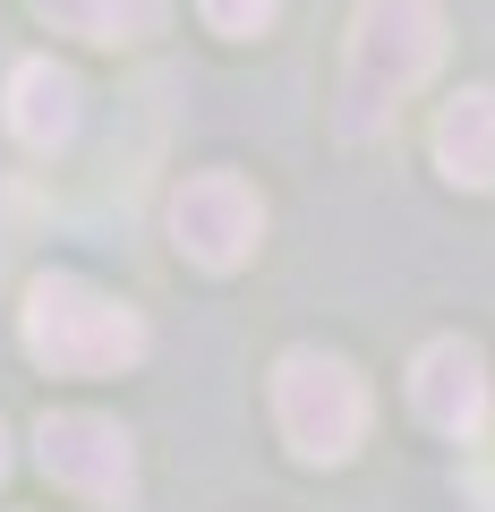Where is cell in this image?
<instances>
[{"label": "cell", "mask_w": 495, "mask_h": 512, "mask_svg": "<svg viewBox=\"0 0 495 512\" xmlns=\"http://www.w3.org/2000/svg\"><path fill=\"white\" fill-rule=\"evenodd\" d=\"M410 410H419L436 436H461L470 444L478 427H487V359H478V342H427L419 359H410Z\"/></svg>", "instance_id": "obj_6"}, {"label": "cell", "mask_w": 495, "mask_h": 512, "mask_svg": "<svg viewBox=\"0 0 495 512\" xmlns=\"http://www.w3.org/2000/svg\"><path fill=\"white\" fill-rule=\"evenodd\" d=\"M0 487H9V427H0Z\"/></svg>", "instance_id": "obj_11"}, {"label": "cell", "mask_w": 495, "mask_h": 512, "mask_svg": "<svg viewBox=\"0 0 495 512\" xmlns=\"http://www.w3.org/2000/svg\"><path fill=\"white\" fill-rule=\"evenodd\" d=\"M197 9H205V26H214V35L257 43L265 26H274V9H282V0H197Z\"/></svg>", "instance_id": "obj_10"}, {"label": "cell", "mask_w": 495, "mask_h": 512, "mask_svg": "<svg viewBox=\"0 0 495 512\" xmlns=\"http://www.w3.org/2000/svg\"><path fill=\"white\" fill-rule=\"evenodd\" d=\"M444 60V0H359L342 43V94H333V128L342 137H385L393 111L436 77Z\"/></svg>", "instance_id": "obj_1"}, {"label": "cell", "mask_w": 495, "mask_h": 512, "mask_svg": "<svg viewBox=\"0 0 495 512\" xmlns=\"http://www.w3.org/2000/svg\"><path fill=\"white\" fill-rule=\"evenodd\" d=\"M35 18L52 35H77V43H137L163 26L154 0H35Z\"/></svg>", "instance_id": "obj_9"}, {"label": "cell", "mask_w": 495, "mask_h": 512, "mask_svg": "<svg viewBox=\"0 0 495 512\" xmlns=\"http://www.w3.org/2000/svg\"><path fill=\"white\" fill-rule=\"evenodd\" d=\"M86 120V86H77L60 60H18L9 69V137L35 154H60Z\"/></svg>", "instance_id": "obj_7"}, {"label": "cell", "mask_w": 495, "mask_h": 512, "mask_svg": "<svg viewBox=\"0 0 495 512\" xmlns=\"http://www.w3.org/2000/svg\"><path fill=\"white\" fill-rule=\"evenodd\" d=\"M265 239V197L239 171H188L171 188V248L205 274H239Z\"/></svg>", "instance_id": "obj_5"}, {"label": "cell", "mask_w": 495, "mask_h": 512, "mask_svg": "<svg viewBox=\"0 0 495 512\" xmlns=\"http://www.w3.org/2000/svg\"><path fill=\"white\" fill-rule=\"evenodd\" d=\"M274 427L308 470H342L367 444V384L333 350H282L274 359Z\"/></svg>", "instance_id": "obj_3"}, {"label": "cell", "mask_w": 495, "mask_h": 512, "mask_svg": "<svg viewBox=\"0 0 495 512\" xmlns=\"http://www.w3.org/2000/svg\"><path fill=\"white\" fill-rule=\"evenodd\" d=\"M436 171L453 188H495V86H461L436 111Z\"/></svg>", "instance_id": "obj_8"}, {"label": "cell", "mask_w": 495, "mask_h": 512, "mask_svg": "<svg viewBox=\"0 0 495 512\" xmlns=\"http://www.w3.org/2000/svg\"><path fill=\"white\" fill-rule=\"evenodd\" d=\"M35 461L52 487H69L77 504H103V512H129L137 504V444L120 419L103 410H52L35 427Z\"/></svg>", "instance_id": "obj_4"}, {"label": "cell", "mask_w": 495, "mask_h": 512, "mask_svg": "<svg viewBox=\"0 0 495 512\" xmlns=\"http://www.w3.org/2000/svg\"><path fill=\"white\" fill-rule=\"evenodd\" d=\"M18 342L52 376H120L146 359V316L129 299L94 291L86 274H35L18 308Z\"/></svg>", "instance_id": "obj_2"}]
</instances>
